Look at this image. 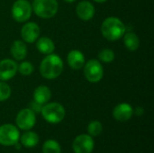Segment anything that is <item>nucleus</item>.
<instances>
[{
  "instance_id": "8",
  "label": "nucleus",
  "mask_w": 154,
  "mask_h": 153,
  "mask_svg": "<svg viewBox=\"0 0 154 153\" xmlns=\"http://www.w3.org/2000/svg\"><path fill=\"white\" fill-rule=\"evenodd\" d=\"M36 114H34L30 108L22 109L16 115L15 123L18 128L24 131L31 130L36 123Z\"/></svg>"
},
{
  "instance_id": "12",
  "label": "nucleus",
  "mask_w": 154,
  "mask_h": 153,
  "mask_svg": "<svg viewBox=\"0 0 154 153\" xmlns=\"http://www.w3.org/2000/svg\"><path fill=\"white\" fill-rule=\"evenodd\" d=\"M96 13L95 6L89 1H81L76 6V14L82 21L91 20Z\"/></svg>"
},
{
  "instance_id": "4",
  "label": "nucleus",
  "mask_w": 154,
  "mask_h": 153,
  "mask_svg": "<svg viewBox=\"0 0 154 153\" xmlns=\"http://www.w3.org/2000/svg\"><path fill=\"white\" fill-rule=\"evenodd\" d=\"M41 114L46 122L56 124L60 123L64 119L66 112L63 106L60 103L48 102L47 104L42 106Z\"/></svg>"
},
{
  "instance_id": "17",
  "label": "nucleus",
  "mask_w": 154,
  "mask_h": 153,
  "mask_svg": "<svg viewBox=\"0 0 154 153\" xmlns=\"http://www.w3.org/2000/svg\"><path fill=\"white\" fill-rule=\"evenodd\" d=\"M35 42H36V49L42 54L49 55V54L53 53L55 50V44L53 41L49 37H46V36L40 37L37 39Z\"/></svg>"
},
{
  "instance_id": "25",
  "label": "nucleus",
  "mask_w": 154,
  "mask_h": 153,
  "mask_svg": "<svg viewBox=\"0 0 154 153\" xmlns=\"http://www.w3.org/2000/svg\"><path fill=\"white\" fill-rule=\"evenodd\" d=\"M42 105L37 103V102H35V101L33 100L32 102H31V103L29 104V107H28V108H30L34 114H39V113H41V111H42Z\"/></svg>"
},
{
  "instance_id": "26",
  "label": "nucleus",
  "mask_w": 154,
  "mask_h": 153,
  "mask_svg": "<svg viewBox=\"0 0 154 153\" xmlns=\"http://www.w3.org/2000/svg\"><path fill=\"white\" fill-rule=\"evenodd\" d=\"M144 114V110L142 106H138L135 109H134V115H137V116H142Z\"/></svg>"
},
{
  "instance_id": "23",
  "label": "nucleus",
  "mask_w": 154,
  "mask_h": 153,
  "mask_svg": "<svg viewBox=\"0 0 154 153\" xmlns=\"http://www.w3.org/2000/svg\"><path fill=\"white\" fill-rule=\"evenodd\" d=\"M33 70L34 67L32 63H31L30 61H23L17 67V71L22 76H30L32 74Z\"/></svg>"
},
{
  "instance_id": "21",
  "label": "nucleus",
  "mask_w": 154,
  "mask_h": 153,
  "mask_svg": "<svg viewBox=\"0 0 154 153\" xmlns=\"http://www.w3.org/2000/svg\"><path fill=\"white\" fill-rule=\"evenodd\" d=\"M116 54L111 49H103L98 53V60L104 63H110L114 61Z\"/></svg>"
},
{
  "instance_id": "1",
  "label": "nucleus",
  "mask_w": 154,
  "mask_h": 153,
  "mask_svg": "<svg viewBox=\"0 0 154 153\" xmlns=\"http://www.w3.org/2000/svg\"><path fill=\"white\" fill-rule=\"evenodd\" d=\"M64 64L61 58L54 53L46 55L40 64V73L42 78L51 80L59 78L63 71Z\"/></svg>"
},
{
  "instance_id": "3",
  "label": "nucleus",
  "mask_w": 154,
  "mask_h": 153,
  "mask_svg": "<svg viewBox=\"0 0 154 153\" xmlns=\"http://www.w3.org/2000/svg\"><path fill=\"white\" fill-rule=\"evenodd\" d=\"M32 8L38 17L50 19L58 13L59 4L57 0H33Z\"/></svg>"
},
{
  "instance_id": "10",
  "label": "nucleus",
  "mask_w": 154,
  "mask_h": 153,
  "mask_svg": "<svg viewBox=\"0 0 154 153\" xmlns=\"http://www.w3.org/2000/svg\"><path fill=\"white\" fill-rule=\"evenodd\" d=\"M21 37L26 43H33L40 37V26L34 22L25 23L21 29Z\"/></svg>"
},
{
  "instance_id": "20",
  "label": "nucleus",
  "mask_w": 154,
  "mask_h": 153,
  "mask_svg": "<svg viewBox=\"0 0 154 153\" xmlns=\"http://www.w3.org/2000/svg\"><path fill=\"white\" fill-rule=\"evenodd\" d=\"M43 153H61V147L56 140H47L42 145Z\"/></svg>"
},
{
  "instance_id": "18",
  "label": "nucleus",
  "mask_w": 154,
  "mask_h": 153,
  "mask_svg": "<svg viewBox=\"0 0 154 153\" xmlns=\"http://www.w3.org/2000/svg\"><path fill=\"white\" fill-rule=\"evenodd\" d=\"M124 40V44L125 48L130 51H135L140 47V39L138 35L133 32H125L124 36L122 37Z\"/></svg>"
},
{
  "instance_id": "27",
  "label": "nucleus",
  "mask_w": 154,
  "mask_h": 153,
  "mask_svg": "<svg viewBox=\"0 0 154 153\" xmlns=\"http://www.w3.org/2000/svg\"><path fill=\"white\" fill-rule=\"evenodd\" d=\"M95 2H97V3H99V4H102V3H105V2H106L107 0H94Z\"/></svg>"
},
{
  "instance_id": "9",
  "label": "nucleus",
  "mask_w": 154,
  "mask_h": 153,
  "mask_svg": "<svg viewBox=\"0 0 154 153\" xmlns=\"http://www.w3.org/2000/svg\"><path fill=\"white\" fill-rule=\"evenodd\" d=\"M95 143L89 134H80L75 138L72 143V149L75 153H91Z\"/></svg>"
},
{
  "instance_id": "22",
  "label": "nucleus",
  "mask_w": 154,
  "mask_h": 153,
  "mask_svg": "<svg viewBox=\"0 0 154 153\" xmlns=\"http://www.w3.org/2000/svg\"><path fill=\"white\" fill-rule=\"evenodd\" d=\"M103 132V125L99 121H92L88 126V133L91 137L98 136Z\"/></svg>"
},
{
  "instance_id": "2",
  "label": "nucleus",
  "mask_w": 154,
  "mask_h": 153,
  "mask_svg": "<svg viewBox=\"0 0 154 153\" xmlns=\"http://www.w3.org/2000/svg\"><path fill=\"white\" fill-rule=\"evenodd\" d=\"M101 33L103 37L110 41L120 40L125 32V23L117 17L110 16L105 19L101 24Z\"/></svg>"
},
{
  "instance_id": "13",
  "label": "nucleus",
  "mask_w": 154,
  "mask_h": 153,
  "mask_svg": "<svg viewBox=\"0 0 154 153\" xmlns=\"http://www.w3.org/2000/svg\"><path fill=\"white\" fill-rule=\"evenodd\" d=\"M134 108L128 103L118 104L113 110V116L118 122H126L132 118Z\"/></svg>"
},
{
  "instance_id": "7",
  "label": "nucleus",
  "mask_w": 154,
  "mask_h": 153,
  "mask_svg": "<svg viewBox=\"0 0 154 153\" xmlns=\"http://www.w3.org/2000/svg\"><path fill=\"white\" fill-rule=\"evenodd\" d=\"M20 139V133L15 125L5 124L0 126V144L14 146Z\"/></svg>"
},
{
  "instance_id": "28",
  "label": "nucleus",
  "mask_w": 154,
  "mask_h": 153,
  "mask_svg": "<svg viewBox=\"0 0 154 153\" xmlns=\"http://www.w3.org/2000/svg\"><path fill=\"white\" fill-rule=\"evenodd\" d=\"M65 2H67V3H73V2H75L76 0H64Z\"/></svg>"
},
{
  "instance_id": "6",
  "label": "nucleus",
  "mask_w": 154,
  "mask_h": 153,
  "mask_svg": "<svg viewBox=\"0 0 154 153\" xmlns=\"http://www.w3.org/2000/svg\"><path fill=\"white\" fill-rule=\"evenodd\" d=\"M32 13V4L28 0H16L11 9L12 16L17 23L27 22L31 18Z\"/></svg>"
},
{
  "instance_id": "19",
  "label": "nucleus",
  "mask_w": 154,
  "mask_h": 153,
  "mask_svg": "<svg viewBox=\"0 0 154 153\" xmlns=\"http://www.w3.org/2000/svg\"><path fill=\"white\" fill-rule=\"evenodd\" d=\"M20 140H21V144L23 145L24 147H26V148H33L39 142V136L34 132L27 131L26 133H24L21 136Z\"/></svg>"
},
{
  "instance_id": "16",
  "label": "nucleus",
  "mask_w": 154,
  "mask_h": 153,
  "mask_svg": "<svg viewBox=\"0 0 154 153\" xmlns=\"http://www.w3.org/2000/svg\"><path fill=\"white\" fill-rule=\"evenodd\" d=\"M51 98V89L44 85H41L37 87L33 92V100L41 105L47 104Z\"/></svg>"
},
{
  "instance_id": "11",
  "label": "nucleus",
  "mask_w": 154,
  "mask_h": 153,
  "mask_svg": "<svg viewBox=\"0 0 154 153\" xmlns=\"http://www.w3.org/2000/svg\"><path fill=\"white\" fill-rule=\"evenodd\" d=\"M17 63L11 59H5L0 61V81H8L17 73Z\"/></svg>"
},
{
  "instance_id": "24",
  "label": "nucleus",
  "mask_w": 154,
  "mask_h": 153,
  "mask_svg": "<svg viewBox=\"0 0 154 153\" xmlns=\"http://www.w3.org/2000/svg\"><path fill=\"white\" fill-rule=\"evenodd\" d=\"M11 87L5 81H0V102L6 101L11 96Z\"/></svg>"
},
{
  "instance_id": "15",
  "label": "nucleus",
  "mask_w": 154,
  "mask_h": 153,
  "mask_svg": "<svg viewBox=\"0 0 154 153\" xmlns=\"http://www.w3.org/2000/svg\"><path fill=\"white\" fill-rule=\"evenodd\" d=\"M10 52L14 60H23L27 56V46L23 41L16 40L12 43L10 47Z\"/></svg>"
},
{
  "instance_id": "14",
  "label": "nucleus",
  "mask_w": 154,
  "mask_h": 153,
  "mask_svg": "<svg viewBox=\"0 0 154 153\" xmlns=\"http://www.w3.org/2000/svg\"><path fill=\"white\" fill-rule=\"evenodd\" d=\"M67 62L72 69L79 70L83 69L86 60L84 54L79 50H71L67 55Z\"/></svg>"
},
{
  "instance_id": "5",
  "label": "nucleus",
  "mask_w": 154,
  "mask_h": 153,
  "mask_svg": "<svg viewBox=\"0 0 154 153\" xmlns=\"http://www.w3.org/2000/svg\"><path fill=\"white\" fill-rule=\"evenodd\" d=\"M83 71L86 79L90 83H97L104 77V68L101 62L97 59H92L87 61L83 67Z\"/></svg>"
}]
</instances>
